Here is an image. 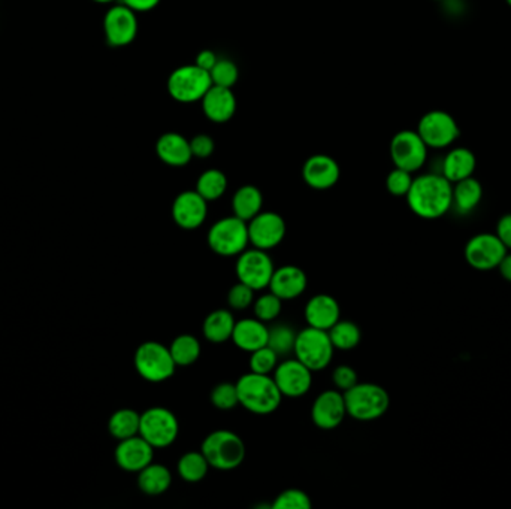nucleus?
Here are the masks:
<instances>
[{"mask_svg": "<svg viewBox=\"0 0 511 509\" xmlns=\"http://www.w3.org/2000/svg\"><path fill=\"white\" fill-rule=\"evenodd\" d=\"M168 93L179 103L201 102L212 87L210 72L193 65H184L172 71L168 78Z\"/></svg>", "mask_w": 511, "mask_h": 509, "instance_id": "9", "label": "nucleus"}, {"mask_svg": "<svg viewBox=\"0 0 511 509\" xmlns=\"http://www.w3.org/2000/svg\"><path fill=\"white\" fill-rule=\"evenodd\" d=\"M507 4H508V6H511V0H506Z\"/></svg>", "mask_w": 511, "mask_h": 509, "instance_id": "51", "label": "nucleus"}, {"mask_svg": "<svg viewBox=\"0 0 511 509\" xmlns=\"http://www.w3.org/2000/svg\"><path fill=\"white\" fill-rule=\"evenodd\" d=\"M332 383L335 385L336 390L344 393L353 385L358 384V372L354 371L353 367H349V365H340L332 372Z\"/></svg>", "mask_w": 511, "mask_h": 509, "instance_id": "44", "label": "nucleus"}, {"mask_svg": "<svg viewBox=\"0 0 511 509\" xmlns=\"http://www.w3.org/2000/svg\"><path fill=\"white\" fill-rule=\"evenodd\" d=\"M139 423H141V414L130 410V408H123L112 414L111 418L108 421V430L111 434L112 438L117 441L132 438L139 435Z\"/></svg>", "mask_w": 511, "mask_h": 509, "instance_id": "32", "label": "nucleus"}, {"mask_svg": "<svg viewBox=\"0 0 511 509\" xmlns=\"http://www.w3.org/2000/svg\"><path fill=\"white\" fill-rule=\"evenodd\" d=\"M103 31L111 47H126L132 44L138 35V17L126 4H114L103 18Z\"/></svg>", "mask_w": 511, "mask_h": 509, "instance_id": "16", "label": "nucleus"}, {"mask_svg": "<svg viewBox=\"0 0 511 509\" xmlns=\"http://www.w3.org/2000/svg\"><path fill=\"white\" fill-rule=\"evenodd\" d=\"M172 486V474L165 465L154 463L138 472V487L147 496H161Z\"/></svg>", "mask_w": 511, "mask_h": 509, "instance_id": "29", "label": "nucleus"}, {"mask_svg": "<svg viewBox=\"0 0 511 509\" xmlns=\"http://www.w3.org/2000/svg\"><path fill=\"white\" fill-rule=\"evenodd\" d=\"M483 199V185L474 177L453 184V206L457 214H471Z\"/></svg>", "mask_w": 511, "mask_h": 509, "instance_id": "28", "label": "nucleus"}, {"mask_svg": "<svg viewBox=\"0 0 511 509\" xmlns=\"http://www.w3.org/2000/svg\"><path fill=\"white\" fill-rule=\"evenodd\" d=\"M190 148H192L193 157L196 159H208L212 156L215 150V143L208 134H196L190 139Z\"/></svg>", "mask_w": 511, "mask_h": 509, "instance_id": "45", "label": "nucleus"}, {"mask_svg": "<svg viewBox=\"0 0 511 509\" xmlns=\"http://www.w3.org/2000/svg\"><path fill=\"white\" fill-rule=\"evenodd\" d=\"M217 60H219V57H217V54L214 51L202 49L201 53H197L196 58H195V65L204 69V71L210 72L214 67Z\"/></svg>", "mask_w": 511, "mask_h": 509, "instance_id": "47", "label": "nucleus"}, {"mask_svg": "<svg viewBox=\"0 0 511 509\" xmlns=\"http://www.w3.org/2000/svg\"><path fill=\"white\" fill-rule=\"evenodd\" d=\"M428 150L417 130H401L390 141V157L394 168L411 174L425 166Z\"/></svg>", "mask_w": 511, "mask_h": 509, "instance_id": "12", "label": "nucleus"}, {"mask_svg": "<svg viewBox=\"0 0 511 509\" xmlns=\"http://www.w3.org/2000/svg\"><path fill=\"white\" fill-rule=\"evenodd\" d=\"M93 2H96V4H112V2H116V0H93Z\"/></svg>", "mask_w": 511, "mask_h": 509, "instance_id": "50", "label": "nucleus"}, {"mask_svg": "<svg viewBox=\"0 0 511 509\" xmlns=\"http://www.w3.org/2000/svg\"><path fill=\"white\" fill-rule=\"evenodd\" d=\"M327 333H329V338H331L335 349H341V351L354 349L362 341V332L356 323L350 322V320L336 322L327 331Z\"/></svg>", "mask_w": 511, "mask_h": 509, "instance_id": "35", "label": "nucleus"}, {"mask_svg": "<svg viewBox=\"0 0 511 509\" xmlns=\"http://www.w3.org/2000/svg\"><path fill=\"white\" fill-rule=\"evenodd\" d=\"M156 154L165 165L172 168L187 166L193 159L190 141L177 132H168L157 139Z\"/></svg>", "mask_w": 511, "mask_h": 509, "instance_id": "24", "label": "nucleus"}, {"mask_svg": "<svg viewBox=\"0 0 511 509\" xmlns=\"http://www.w3.org/2000/svg\"><path fill=\"white\" fill-rule=\"evenodd\" d=\"M313 374L304 363L293 358L278 363L273 378L282 398L298 399L308 393L313 387Z\"/></svg>", "mask_w": 511, "mask_h": 509, "instance_id": "14", "label": "nucleus"}, {"mask_svg": "<svg viewBox=\"0 0 511 509\" xmlns=\"http://www.w3.org/2000/svg\"><path fill=\"white\" fill-rule=\"evenodd\" d=\"M338 161L327 154H314L302 166V178L313 190H329L340 181Z\"/></svg>", "mask_w": 511, "mask_h": 509, "instance_id": "19", "label": "nucleus"}, {"mask_svg": "<svg viewBox=\"0 0 511 509\" xmlns=\"http://www.w3.org/2000/svg\"><path fill=\"white\" fill-rule=\"evenodd\" d=\"M435 2H441V0H435Z\"/></svg>", "mask_w": 511, "mask_h": 509, "instance_id": "52", "label": "nucleus"}, {"mask_svg": "<svg viewBox=\"0 0 511 509\" xmlns=\"http://www.w3.org/2000/svg\"><path fill=\"white\" fill-rule=\"evenodd\" d=\"M201 452L217 470H233L246 461L247 448L239 435L232 430L220 429L206 435Z\"/></svg>", "mask_w": 511, "mask_h": 509, "instance_id": "3", "label": "nucleus"}, {"mask_svg": "<svg viewBox=\"0 0 511 509\" xmlns=\"http://www.w3.org/2000/svg\"><path fill=\"white\" fill-rule=\"evenodd\" d=\"M134 363L138 375L152 384L170 380L178 367L175 365L169 347L157 341H147L139 345L134 351Z\"/></svg>", "mask_w": 511, "mask_h": 509, "instance_id": "5", "label": "nucleus"}, {"mask_svg": "<svg viewBox=\"0 0 511 509\" xmlns=\"http://www.w3.org/2000/svg\"><path fill=\"white\" fill-rule=\"evenodd\" d=\"M282 311V300L273 293H264L256 298L253 304V313L255 317L260 322L273 323L280 317Z\"/></svg>", "mask_w": 511, "mask_h": 509, "instance_id": "37", "label": "nucleus"}, {"mask_svg": "<svg viewBox=\"0 0 511 509\" xmlns=\"http://www.w3.org/2000/svg\"><path fill=\"white\" fill-rule=\"evenodd\" d=\"M507 253L508 250L495 233H477L466 242L463 250L466 263L481 272L497 269Z\"/></svg>", "mask_w": 511, "mask_h": 509, "instance_id": "13", "label": "nucleus"}, {"mask_svg": "<svg viewBox=\"0 0 511 509\" xmlns=\"http://www.w3.org/2000/svg\"><path fill=\"white\" fill-rule=\"evenodd\" d=\"M117 465L121 470L132 474H138L145 466L152 463L154 459V448L143 438V436H132V438L118 441L116 448Z\"/></svg>", "mask_w": 511, "mask_h": 509, "instance_id": "20", "label": "nucleus"}, {"mask_svg": "<svg viewBox=\"0 0 511 509\" xmlns=\"http://www.w3.org/2000/svg\"><path fill=\"white\" fill-rule=\"evenodd\" d=\"M347 417L344 393L340 390H325L318 394L311 407V420L314 426L322 430H333L340 427Z\"/></svg>", "mask_w": 511, "mask_h": 509, "instance_id": "18", "label": "nucleus"}, {"mask_svg": "<svg viewBox=\"0 0 511 509\" xmlns=\"http://www.w3.org/2000/svg\"><path fill=\"white\" fill-rule=\"evenodd\" d=\"M206 242L220 257H238L250 246L247 221L235 215L217 220L208 230Z\"/></svg>", "mask_w": 511, "mask_h": 509, "instance_id": "6", "label": "nucleus"}, {"mask_svg": "<svg viewBox=\"0 0 511 509\" xmlns=\"http://www.w3.org/2000/svg\"><path fill=\"white\" fill-rule=\"evenodd\" d=\"M210 401L220 411H230L239 405L237 385L232 383H220L211 390Z\"/></svg>", "mask_w": 511, "mask_h": 509, "instance_id": "39", "label": "nucleus"}, {"mask_svg": "<svg viewBox=\"0 0 511 509\" xmlns=\"http://www.w3.org/2000/svg\"><path fill=\"white\" fill-rule=\"evenodd\" d=\"M210 468V463L202 452H188L179 457L178 463H177V474L186 483H201L202 479H205L208 475Z\"/></svg>", "mask_w": 511, "mask_h": 509, "instance_id": "33", "label": "nucleus"}, {"mask_svg": "<svg viewBox=\"0 0 511 509\" xmlns=\"http://www.w3.org/2000/svg\"><path fill=\"white\" fill-rule=\"evenodd\" d=\"M161 0H121V4L129 6L134 13H148L159 6Z\"/></svg>", "mask_w": 511, "mask_h": 509, "instance_id": "48", "label": "nucleus"}, {"mask_svg": "<svg viewBox=\"0 0 511 509\" xmlns=\"http://www.w3.org/2000/svg\"><path fill=\"white\" fill-rule=\"evenodd\" d=\"M475 168H477V159L474 152L465 147H456L450 150L444 157L441 175L455 184L472 177Z\"/></svg>", "mask_w": 511, "mask_h": 509, "instance_id": "26", "label": "nucleus"}, {"mask_svg": "<svg viewBox=\"0 0 511 509\" xmlns=\"http://www.w3.org/2000/svg\"><path fill=\"white\" fill-rule=\"evenodd\" d=\"M235 323L237 320L233 317L232 309H215L208 314L202 323L204 338L211 344H224L232 340Z\"/></svg>", "mask_w": 511, "mask_h": 509, "instance_id": "27", "label": "nucleus"}, {"mask_svg": "<svg viewBox=\"0 0 511 509\" xmlns=\"http://www.w3.org/2000/svg\"><path fill=\"white\" fill-rule=\"evenodd\" d=\"M335 347L327 331L307 326L298 332L293 354L313 372L325 371L332 363Z\"/></svg>", "mask_w": 511, "mask_h": 509, "instance_id": "7", "label": "nucleus"}, {"mask_svg": "<svg viewBox=\"0 0 511 509\" xmlns=\"http://www.w3.org/2000/svg\"><path fill=\"white\" fill-rule=\"evenodd\" d=\"M347 416L358 421L378 420L390 407L387 390L374 383H358L344 392Z\"/></svg>", "mask_w": 511, "mask_h": 509, "instance_id": "4", "label": "nucleus"}, {"mask_svg": "<svg viewBox=\"0 0 511 509\" xmlns=\"http://www.w3.org/2000/svg\"><path fill=\"white\" fill-rule=\"evenodd\" d=\"M256 291L244 282L238 281L228 291V306L232 311H244L255 304Z\"/></svg>", "mask_w": 511, "mask_h": 509, "instance_id": "42", "label": "nucleus"}, {"mask_svg": "<svg viewBox=\"0 0 511 509\" xmlns=\"http://www.w3.org/2000/svg\"><path fill=\"white\" fill-rule=\"evenodd\" d=\"M273 509H311V497L299 488H287L273 499Z\"/></svg>", "mask_w": 511, "mask_h": 509, "instance_id": "41", "label": "nucleus"}, {"mask_svg": "<svg viewBox=\"0 0 511 509\" xmlns=\"http://www.w3.org/2000/svg\"><path fill=\"white\" fill-rule=\"evenodd\" d=\"M307 287H308V277L304 269L295 264H284L275 268L268 289L284 302L300 298L307 290Z\"/></svg>", "mask_w": 511, "mask_h": 509, "instance_id": "21", "label": "nucleus"}, {"mask_svg": "<svg viewBox=\"0 0 511 509\" xmlns=\"http://www.w3.org/2000/svg\"><path fill=\"white\" fill-rule=\"evenodd\" d=\"M412 179L411 172L394 168L385 178V188L392 196L405 197L411 188Z\"/></svg>", "mask_w": 511, "mask_h": 509, "instance_id": "43", "label": "nucleus"}, {"mask_svg": "<svg viewBox=\"0 0 511 509\" xmlns=\"http://www.w3.org/2000/svg\"><path fill=\"white\" fill-rule=\"evenodd\" d=\"M408 208L423 220L441 219L452 210L453 184L441 174H423L412 179Z\"/></svg>", "mask_w": 511, "mask_h": 509, "instance_id": "1", "label": "nucleus"}, {"mask_svg": "<svg viewBox=\"0 0 511 509\" xmlns=\"http://www.w3.org/2000/svg\"><path fill=\"white\" fill-rule=\"evenodd\" d=\"M495 235L499 237V241L506 246L507 250H511V214L502 215L498 220Z\"/></svg>", "mask_w": 511, "mask_h": 509, "instance_id": "46", "label": "nucleus"}, {"mask_svg": "<svg viewBox=\"0 0 511 509\" xmlns=\"http://www.w3.org/2000/svg\"><path fill=\"white\" fill-rule=\"evenodd\" d=\"M304 317L308 326L329 331L336 322L341 320L340 302L333 296L318 293L309 298L305 305Z\"/></svg>", "mask_w": 511, "mask_h": 509, "instance_id": "23", "label": "nucleus"}, {"mask_svg": "<svg viewBox=\"0 0 511 509\" xmlns=\"http://www.w3.org/2000/svg\"><path fill=\"white\" fill-rule=\"evenodd\" d=\"M269 327L266 323L257 318H242L235 323L232 342L237 349L246 353H253L256 349L268 345Z\"/></svg>", "mask_w": 511, "mask_h": 509, "instance_id": "25", "label": "nucleus"}, {"mask_svg": "<svg viewBox=\"0 0 511 509\" xmlns=\"http://www.w3.org/2000/svg\"><path fill=\"white\" fill-rule=\"evenodd\" d=\"M208 203L219 201L228 190V178L220 169H208L199 175L195 188Z\"/></svg>", "mask_w": 511, "mask_h": 509, "instance_id": "34", "label": "nucleus"}, {"mask_svg": "<svg viewBox=\"0 0 511 509\" xmlns=\"http://www.w3.org/2000/svg\"><path fill=\"white\" fill-rule=\"evenodd\" d=\"M170 212L174 223L179 229L196 230L206 221L208 202L196 190H186L175 197Z\"/></svg>", "mask_w": 511, "mask_h": 509, "instance_id": "17", "label": "nucleus"}, {"mask_svg": "<svg viewBox=\"0 0 511 509\" xmlns=\"http://www.w3.org/2000/svg\"><path fill=\"white\" fill-rule=\"evenodd\" d=\"M235 385L239 405L255 416H271L281 405V392L271 375L248 372L239 376Z\"/></svg>", "mask_w": 511, "mask_h": 509, "instance_id": "2", "label": "nucleus"}, {"mask_svg": "<svg viewBox=\"0 0 511 509\" xmlns=\"http://www.w3.org/2000/svg\"><path fill=\"white\" fill-rule=\"evenodd\" d=\"M169 351L177 367H187L195 365L201 358L202 345L196 336L183 333L170 342Z\"/></svg>", "mask_w": 511, "mask_h": 509, "instance_id": "31", "label": "nucleus"}, {"mask_svg": "<svg viewBox=\"0 0 511 509\" xmlns=\"http://www.w3.org/2000/svg\"><path fill=\"white\" fill-rule=\"evenodd\" d=\"M211 81L212 85H220V87H228L232 89L237 84L239 78V71L235 62L229 58H219L214 67L210 71Z\"/></svg>", "mask_w": 511, "mask_h": 509, "instance_id": "40", "label": "nucleus"}, {"mask_svg": "<svg viewBox=\"0 0 511 509\" xmlns=\"http://www.w3.org/2000/svg\"><path fill=\"white\" fill-rule=\"evenodd\" d=\"M204 116L212 123L223 125L232 120L237 112V98L232 89L212 85L201 100Z\"/></svg>", "mask_w": 511, "mask_h": 509, "instance_id": "22", "label": "nucleus"}, {"mask_svg": "<svg viewBox=\"0 0 511 509\" xmlns=\"http://www.w3.org/2000/svg\"><path fill=\"white\" fill-rule=\"evenodd\" d=\"M248 237L251 246L260 250L271 251L277 248L286 237V221L273 211H260L248 223Z\"/></svg>", "mask_w": 511, "mask_h": 509, "instance_id": "15", "label": "nucleus"}, {"mask_svg": "<svg viewBox=\"0 0 511 509\" xmlns=\"http://www.w3.org/2000/svg\"><path fill=\"white\" fill-rule=\"evenodd\" d=\"M417 134H420L426 147L443 150L456 142L461 129L455 116L441 109H434L421 116Z\"/></svg>", "mask_w": 511, "mask_h": 509, "instance_id": "11", "label": "nucleus"}, {"mask_svg": "<svg viewBox=\"0 0 511 509\" xmlns=\"http://www.w3.org/2000/svg\"><path fill=\"white\" fill-rule=\"evenodd\" d=\"M178 418L168 408H148L141 414L139 436H143L154 450L170 447L178 438Z\"/></svg>", "mask_w": 511, "mask_h": 509, "instance_id": "8", "label": "nucleus"}, {"mask_svg": "<svg viewBox=\"0 0 511 509\" xmlns=\"http://www.w3.org/2000/svg\"><path fill=\"white\" fill-rule=\"evenodd\" d=\"M273 271L275 266L269 251L260 250L255 246L242 251L235 263L238 281L244 282L255 291L268 289Z\"/></svg>", "mask_w": 511, "mask_h": 509, "instance_id": "10", "label": "nucleus"}, {"mask_svg": "<svg viewBox=\"0 0 511 509\" xmlns=\"http://www.w3.org/2000/svg\"><path fill=\"white\" fill-rule=\"evenodd\" d=\"M298 332L289 324H275L269 327L268 347L273 349L280 358H287L293 353Z\"/></svg>", "mask_w": 511, "mask_h": 509, "instance_id": "36", "label": "nucleus"}, {"mask_svg": "<svg viewBox=\"0 0 511 509\" xmlns=\"http://www.w3.org/2000/svg\"><path fill=\"white\" fill-rule=\"evenodd\" d=\"M497 269L506 281L511 282V253H507L504 255V259L501 260V263Z\"/></svg>", "mask_w": 511, "mask_h": 509, "instance_id": "49", "label": "nucleus"}, {"mask_svg": "<svg viewBox=\"0 0 511 509\" xmlns=\"http://www.w3.org/2000/svg\"><path fill=\"white\" fill-rule=\"evenodd\" d=\"M262 208H264V194L256 185L247 184L233 193L232 211L233 215L238 219L248 223L251 219H255L256 215L259 214Z\"/></svg>", "mask_w": 511, "mask_h": 509, "instance_id": "30", "label": "nucleus"}, {"mask_svg": "<svg viewBox=\"0 0 511 509\" xmlns=\"http://www.w3.org/2000/svg\"><path fill=\"white\" fill-rule=\"evenodd\" d=\"M278 363H280V356L273 349H269L268 345L250 353V358H248L250 372L262 374V375L273 374Z\"/></svg>", "mask_w": 511, "mask_h": 509, "instance_id": "38", "label": "nucleus"}]
</instances>
